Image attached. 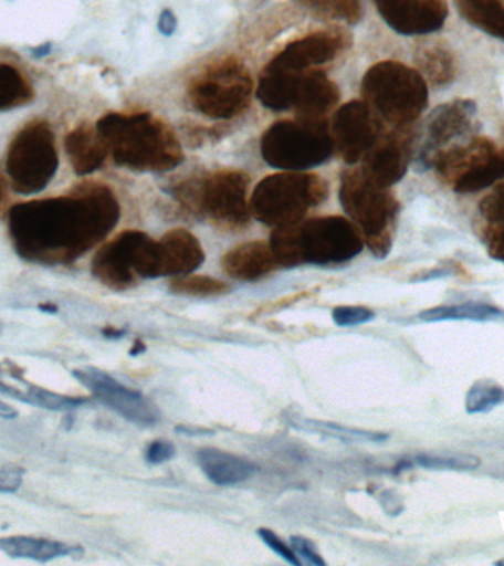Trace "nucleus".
Segmentation results:
<instances>
[{
    "label": "nucleus",
    "mask_w": 504,
    "mask_h": 566,
    "mask_svg": "<svg viewBox=\"0 0 504 566\" xmlns=\"http://www.w3.org/2000/svg\"><path fill=\"white\" fill-rule=\"evenodd\" d=\"M149 238L140 230H126L111 239L93 256V277L113 291L130 290L140 281L141 251Z\"/></svg>",
    "instance_id": "nucleus-12"
},
{
    "label": "nucleus",
    "mask_w": 504,
    "mask_h": 566,
    "mask_svg": "<svg viewBox=\"0 0 504 566\" xmlns=\"http://www.w3.org/2000/svg\"><path fill=\"white\" fill-rule=\"evenodd\" d=\"M145 352V345L140 343V340H136L135 345L132 348V356H137V354Z\"/></svg>",
    "instance_id": "nucleus-48"
},
{
    "label": "nucleus",
    "mask_w": 504,
    "mask_h": 566,
    "mask_svg": "<svg viewBox=\"0 0 504 566\" xmlns=\"http://www.w3.org/2000/svg\"><path fill=\"white\" fill-rule=\"evenodd\" d=\"M409 127L396 128L380 136L363 158V175L382 188H391L400 181L409 168L413 136Z\"/></svg>",
    "instance_id": "nucleus-17"
},
{
    "label": "nucleus",
    "mask_w": 504,
    "mask_h": 566,
    "mask_svg": "<svg viewBox=\"0 0 504 566\" xmlns=\"http://www.w3.org/2000/svg\"><path fill=\"white\" fill-rule=\"evenodd\" d=\"M108 154L119 167L135 171H167L183 161L176 133L148 113L104 115L96 123Z\"/></svg>",
    "instance_id": "nucleus-2"
},
{
    "label": "nucleus",
    "mask_w": 504,
    "mask_h": 566,
    "mask_svg": "<svg viewBox=\"0 0 504 566\" xmlns=\"http://www.w3.org/2000/svg\"><path fill=\"white\" fill-rule=\"evenodd\" d=\"M480 210L490 224L504 226V181L482 198Z\"/></svg>",
    "instance_id": "nucleus-36"
},
{
    "label": "nucleus",
    "mask_w": 504,
    "mask_h": 566,
    "mask_svg": "<svg viewBox=\"0 0 504 566\" xmlns=\"http://www.w3.org/2000/svg\"><path fill=\"white\" fill-rule=\"evenodd\" d=\"M361 95L379 118L396 128L410 127L428 105L423 75L398 61H382L366 71Z\"/></svg>",
    "instance_id": "nucleus-4"
},
{
    "label": "nucleus",
    "mask_w": 504,
    "mask_h": 566,
    "mask_svg": "<svg viewBox=\"0 0 504 566\" xmlns=\"http://www.w3.org/2000/svg\"><path fill=\"white\" fill-rule=\"evenodd\" d=\"M332 318L338 326H356L374 321V310L363 305H339L332 312Z\"/></svg>",
    "instance_id": "nucleus-37"
},
{
    "label": "nucleus",
    "mask_w": 504,
    "mask_h": 566,
    "mask_svg": "<svg viewBox=\"0 0 504 566\" xmlns=\"http://www.w3.org/2000/svg\"><path fill=\"white\" fill-rule=\"evenodd\" d=\"M0 552L13 559H29L44 564L60 557L82 555L83 548L75 544L56 542V539L9 535V537H0Z\"/></svg>",
    "instance_id": "nucleus-24"
},
{
    "label": "nucleus",
    "mask_w": 504,
    "mask_h": 566,
    "mask_svg": "<svg viewBox=\"0 0 504 566\" xmlns=\"http://www.w3.org/2000/svg\"><path fill=\"white\" fill-rule=\"evenodd\" d=\"M291 547L292 551L296 553V556L303 557L305 562L309 565L316 566H325L326 562L323 560V557L318 555L316 547L312 542H308L307 538L298 537V535H294L291 537Z\"/></svg>",
    "instance_id": "nucleus-41"
},
{
    "label": "nucleus",
    "mask_w": 504,
    "mask_h": 566,
    "mask_svg": "<svg viewBox=\"0 0 504 566\" xmlns=\"http://www.w3.org/2000/svg\"><path fill=\"white\" fill-rule=\"evenodd\" d=\"M453 273H454L453 270H451L449 268H438V269L427 270V272H423L420 274H416V276L413 279H411V281L428 282V281H433V279H442V277L450 276V274H453Z\"/></svg>",
    "instance_id": "nucleus-43"
},
{
    "label": "nucleus",
    "mask_w": 504,
    "mask_h": 566,
    "mask_svg": "<svg viewBox=\"0 0 504 566\" xmlns=\"http://www.w3.org/2000/svg\"><path fill=\"white\" fill-rule=\"evenodd\" d=\"M7 374L15 384L8 382L7 379L0 376V394L27 402V405L40 407L44 410L60 411L75 409V407L83 406L87 401V398L84 397L64 396V394L49 391V389L29 382V380L22 378L20 367L12 365V363H8Z\"/></svg>",
    "instance_id": "nucleus-22"
},
{
    "label": "nucleus",
    "mask_w": 504,
    "mask_h": 566,
    "mask_svg": "<svg viewBox=\"0 0 504 566\" xmlns=\"http://www.w3.org/2000/svg\"><path fill=\"white\" fill-rule=\"evenodd\" d=\"M363 234L340 216L317 217L274 229L270 248L282 268L301 264H339L360 254Z\"/></svg>",
    "instance_id": "nucleus-3"
},
{
    "label": "nucleus",
    "mask_w": 504,
    "mask_h": 566,
    "mask_svg": "<svg viewBox=\"0 0 504 566\" xmlns=\"http://www.w3.org/2000/svg\"><path fill=\"white\" fill-rule=\"evenodd\" d=\"M418 317L419 321L428 323L453 321L504 322V310L485 303H463L423 310Z\"/></svg>",
    "instance_id": "nucleus-28"
},
{
    "label": "nucleus",
    "mask_w": 504,
    "mask_h": 566,
    "mask_svg": "<svg viewBox=\"0 0 504 566\" xmlns=\"http://www.w3.org/2000/svg\"><path fill=\"white\" fill-rule=\"evenodd\" d=\"M4 188H7V185H4L3 176L0 175V201H2V198L4 195Z\"/></svg>",
    "instance_id": "nucleus-50"
},
{
    "label": "nucleus",
    "mask_w": 504,
    "mask_h": 566,
    "mask_svg": "<svg viewBox=\"0 0 504 566\" xmlns=\"http://www.w3.org/2000/svg\"><path fill=\"white\" fill-rule=\"evenodd\" d=\"M493 142L486 137H473L462 145L442 149L432 158L431 168L444 184L454 186L480 170L495 153Z\"/></svg>",
    "instance_id": "nucleus-20"
},
{
    "label": "nucleus",
    "mask_w": 504,
    "mask_h": 566,
    "mask_svg": "<svg viewBox=\"0 0 504 566\" xmlns=\"http://www.w3.org/2000/svg\"><path fill=\"white\" fill-rule=\"evenodd\" d=\"M34 97L30 78L15 65L0 62V113L29 105Z\"/></svg>",
    "instance_id": "nucleus-29"
},
{
    "label": "nucleus",
    "mask_w": 504,
    "mask_h": 566,
    "mask_svg": "<svg viewBox=\"0 0 504 566\" xmlns=\"http://www.w3.org/2000/svg\"><path fill=\"white\" fill-rule=\"evenodd\" d=\"M460 15L491 38L504 40V3L502 0H455Z\"/></svg>",
    "instance_id": "nucleus-27"
},
{
    "label": "nucleus",
    "mask_w": 504,
    "mask_h": 566,
    "mask_svg": "<svg viewBox=\"0 0 504 566\" xmlns=\"http://www.w3.org/2000/svg\"><path fill=\"white\" fill-rule=\"evenodd\" d=\"M477 106L471 99H454L438 106L424 124L422 145L416 157L419 170L431 168L432 158L455 139L475 130Z\"/></svg>",
    "instance_id": "nucleus-14"
},
{
    "label": "nucleus",
    "mask_w": 504,
    "mask_h": 566,
    "mask_svg": "<svg viewBox=\"0 0 504 566\" xmlns=\"http://www.w3.org/2000/svg\"><path fill=\"white\" fill-rule=\"evenodd\" d=\"M380 119L366 102L351 101L336 111L332 123V144L345 164L365 158L380 137Z\"/></svg>",
    "instance_id": "nucleus-15"
},
{
    "label": "nucleus",
    "mask_w": 504,
    "mask_h": 566,
    "mask_svg": "<svg viewBox=\"0 0 504 566\" xmlns=\"http://www.w3.org/2000/svg\"><path fill=\"white\" fill-rule=\"evenodd\" d=\"M197 462L203 475L216 485H237L250 480L256 471L250 460L217 449H202L197 453Z\"/></svg>",
    "instance_id": "nucleus-25"
},
{
    "label": "nucleus",
    "mask_w": 504,
    "mask_h": 566,
    "mask_svg": "<svg viewBox=\"0 0 504 566\" xmlns=\"http://www.w3.org/2000/svg\"><path fill=\"white\" fill-rule=\"evenodd\" d=\"M305 427L313 429V431L329 432L335 437L353 438V440L365 441H385L388 440V433L361 431V429H354L340 427L336 423L316 422V420H305Z\"/></svg>",
    "instance_id": "nucleus-35"
},
{
    "label": "nucleus",
    "mask_w": 504,
    "mask_h": 566,
    "mask_svg": "<svg viewBox=\"0 0 504 566\" xmlns=\"http://www.w3.org/2000/svg\"><path fill=\"white\" fill-rule=\"evenodd\" d=\"M413 463L429 471L463 472L475 471L481 467V459L464 453L419 454L413 459Z\"/></svg>",
    "instance_id": "nucleus-33"
},
{
    "label": "nucleus",
    "mask_w": 504,
    "mask_h": 566,
    "mask_svg": "<svg viewBox=\"0 0 504 566\" xmlns=\"http://www.w3.org/2000/svg\"><path fill=\"white\" fill-rule=\"evenodd\" d=\"M254 82L250 71L238 57L212 62L189 84L193 108L216 119L233 118L250 105Z\"/></svg>",
    "instance_id": "nucleus-11"
},
{
    "label": "nucleus",
    "mask_w": 504,
    "mask_h": 566,
    "mask_svg": "<svg viewBox=\"0 0 504 566\" xmlns=\"http://www.w3.org/2000/svg\"><path fill=\"white\" fill-rule=\"evenodd\" d=\"M24 469L12 463H0V493H15L22 484Z\"/></svg>",
    "instance_id": "nucleus-39"
},
{
    "label": "nucleus",
    "mask_w": 504,
    "mask_h": 566,
    "mask_svg": "<svg viewBox=\"0 0 504 566\" xmlns=\"http://www.w3.org/2000/svg\"><path fill=\"white\" fill-rule=\"evenodd\" d=\"M176 29V18L172 15L171 11H166L162 13L161 18H159V30L162 31L164 34H171Z\"/></svg>",
    "instance_id": "nucleus-44"
},
{
    "label": "nucleus",
    "mask_w": 504,
    "mask_h": 566,
    "mask_svg": "<svg viewBox=\"0 0 504 566\" xmlns=\"http://www.w3.org/2000/svg\"><path fill=\"white\" fill-rule=\"evenodd\" d=\"M484 242L489 254L504 263V226L490 224L484 232Z\"/></svg>",
    "instance_id": "nucleus-40"
},
{
    "label": "nucleus",
    "mask_w": 504,
    "mask_h": 566,
    "mask_svg": "<svg viewBox=\"0 0 504 566\" xmlns=\"http://www.w3.org/2000/svg\"><path fill=\"white\" fill-rule=\"evenodd\" d=\"M495 565H497V566L504 565V559H500V560L495 562Z\"/></svg>",
    "instance_id": "nucleus-51"
},
{
    "label": "nucleus",
    "mask_w": 504,
    "mask_h": 566,
    "mask_svg": "<svg viewBox=\"0 0 504 566\" xmlns=\"http://www.w3.org/2000/svg\"><path fill=\"white\" fill-rule=\"evenodd\" d=\"M176 449L171 442L158 440L150 442L146 449V460L153 464H161L175 458Z\"/></svg>",
    "instance_id": "nucleus-42"
},
{
    "label": "nucleus",
    "mask_w": 504,
    "mask_h": 566,
    "mask_svg": "<svg viewBox=\"0 0 504 566\" xmlns=\"http://www.w3.org/2000/svg\"><path fill=\"white\" fill-rule=\"evenodd\" d=\"M260 538L263 539V543L269 548H272L276 555L281 556L283 560H286L287 564L300 566L301 560L300 557L296 556V553L292 551V547L287 546L285 542L277 534H274L272 530L260 528L259 530Z\"/></svg>",
    "instance_id": "nucleus-38"
},
{
    "label": "nucleus",
    "mask_w": 504,
    "mask_h": 566,
    "mask_svg": "<svg viewBox=\"0 0 504 566\" xmlns=\"http://www.w3.org/2000/svg\"><path fill=\"white\" fill-rule=\"evenodd\" d=\"M52 51V43H43L40 46L33 49V56L38 57V60H42V57L48 56Z\"/></svg>",
    "instance_id": "nucleus-46"
},
{
    "label": "nucleus",
    "mask_w": 504,
    "mask_h": 566,
    "mask_svg": "<svg viewBox=\"0 0 504 566\" xmlns=\"http://www.w3.org/2000/svg\"><path fill=\"white\" fill-rule=\"evenodd\" d=\"M39 308L43 310V312H51V313L57 312V307H55V305H51V304H40Z\"/></svg>",
    "instance_id": "nucleus-49"
},
{
    "label": "nucleus",
    "mask_w": 504,
    "mask_h": 566,
    "mask_svg": "<svg viewBox=\"0 0 504 566\" xmlns=\"http://www.w3.org/2000/svg\"><path fill=\"white\" fill-rule=\"evenodd\" d=\"M379 15L397 33H435L449 17L445 0H374Z\"/></svg>",
    "instance_id": "nucleus-18"
},
{
    "label": "nucleus",
    "mask_w": 504,
    "mask_h": 566,
    "mask_svg": "<svg viewBox=\"0 0 504 566\" xmlns=\"http://www.w3.org/2000/svg\"><path fill=\"white\" fill-rule=\"evenodd\" d=\"M104 335L106 338L115 339L122 338V336L126 335V332L122 329H114V327H106V329H104Z\"/></svg>",
    "instance_id": "nucleus-47"
},
{
    "label": "nucleus",
    "mask_w": 504,
    "mask_h": 566,
    "mask_svg": "<svg viewBox=\"0 0 504 566\" xmlns=\"http://www.w3.org/2000/svg\"><path fill=\"white\" fill-rule=\"evenodd\" d=\"M248 186L250 177L245 172L223 168L180 185L177 198L195 214L207 217L221 228L238 230L250 223Z\"/></svg>",
    "instance_id": "nucleus-7"
},
{
    "label": "nucleus",
    "mask_w": 504,
    "mask_h": 566,
    "mask_svg": "<svg viewBox=\"0 0 504 566\" xmlns=\"http://www.w3.org/2000/svg\"><path fill=\"white\" fill-rule=\"evenodd\" d=\"M502 177H504V148L495 150L493 157L490 158L485 166H482L480 170L460 181L459 185H455L454 190L459 193L477 192V190L489 188V186L502 179Z\"/></svg>",
    "instance_id": "nucleus-34"
},
{
    "label": "nucleus",
    "mask_w": 504,
    "mask_h": 566,
    "mask_svg": "<svg viewBox=\"0 0 504 566\" xmlns=\"http://www.w3.org/2000/svg\"><path fill=\"white\" fill-rule=\"evenodd\" d=\"M64 146L71 167L77 176L92 175L102 167L109 155L96 126L92 127L88 124H82L70 132L65 136Z\"/></svg>",
    "instance_id": "nucleus-23"
},
{
    "label": "nucleus",
    "mask_w": 504,
    "mask_h": 566,
    "mask_svg": "<svg viewBox=\"0 0 504 566\" xmlns=\"http://www.w3.org/2000/svg\"><path fill=\"white\" fill-rule=\"evenodd\" d=\"M313 15L323 20L356 24L363 15L361 0H298Z\"/></svg>",
    "instance_id": "nucleus-30"
},
{
    "label": "nucleus",
    "mask_w": 504,
    "mask_h": 566,
    "mask_svg": "<svg viewBox=\"0 0 504 566\" xmlns=\"http://www.w3.org/2000/svg\"><path fill=\"white\" fill-rule=\"evenodd\" d=\"M221 268L228 276L237 281L252 282L274 272L279 263L270 243L254 241L225 252Z\"/></svg>",
    "instance_id": "nucleus-21"
},
{
    "label": "nucleus",
    "mask_w": 504,
    "mask_h": 566,
    "mask_svg": "<svg viewBox=\"0 0 504 566\" xmlns=\"http://www.w3.org/2000/svg\"><path fill=\"white\" fill-rule=\"evenodd\" d=\"M416 62L433 87L449 86L458 73L454 53L442 42L422 44L416 52Z\"/></svg>",
    "instance_id": "nucleus-26"
},
{
    "label": "nucleus",
    "mask_w": 504,
    "mask_h": 566,
    "mask_svg": "<svg viewBox=\"0 0 504 566\" xmlns=\"http://www.w3.org/2000/svg\"><path fill=\"white\" fill-rule=\"evenodd\" d=\"M168 287L172 294L189 296L224 295L230 291L228 283L221 282L219 279L190 273L176 276Z\"/></svg>",
    "instance_id": "nucleus-32"
},
{
    "label": "nucleus",
    "mask_w": 504,
    "mask_h": 566,
    "mask_svg": "<svg viewBox=\"0 0 504 566\" xmlns=\"http://www.w3.org/2000/svg\"><path fill=\"white\" fill-rule=\"evenodd\" d=\"M18 411L13 409L11 405H7V402L0 401V418L2 419H13L17 418Z\"/></svg>",
    "instance_id": "nucleus-45"
},
{
    "label": "nucleus",
    "mask_w": 504,
    "mask_h": 566,
    "mask_svg": "<svg viewBox=\"0 0 504 566\" xmlns=\"http://www.w3.org/2000/svg\"><path fill=\"white\" fill-rule=\"evenodd\" d=\"M351 44V38L343 29L314 31L286 44L267 66L285 71H307L338 57Z\"/></svg>",
    "instance_id": "nucleus-16"
},
{
    "label": "nucleus",
    "mask_w": 504,
    "mask_h": 566,
    "mask_svg": "<svg viewBox=\"0 0 504 566\" xmlns=\"http://www.w3.org/2000/svg\"><path fill=\"white\" fill-rule=\"evenodd\" d=\"M339 88L317 70L285 71L265 66L259 96L265 108L295 109L301 118L322 119L339 101Z\"/></svg>",
    "instance_id": "nucleus-8"
},
{
    "label": "nucleus",
    "mask_w": 504,
    "mask_h": 566,
    "mask_svg": "<svg viewBox=\"0 0 504 566\" xmlns=\"http://www.w3.org/2000/svg\"><path fill=\"white\" fill-rule=\"evenodd\" d=\"M109 186L84 181L60 197L15 203L9 210V239L20 259L39 265H66L87 254L119 220Z\"/></svg>",
    "instance_id": "nucleus-1"
},
{
    "label": "nucleus",
    "mask_w": 504,
    "mask_h": 566,
    "mask_svg": "<svg viewBox=\"0 0 504 566\" xmlns=\"http://www.w3.org/2000/svg\"><path fill=\"white\" fill-rule=\"evenodd\" d=\"M73 376L93 394L96 400L128 422L139 427H153L158 422L159 409L148 397L118 382L106 371L96 367H83V369L73 370Z\"/></svg>",
    "instance_id": "nucleus-13"
},
{
    "label": "nucleus",
    "mask_w": 504,
    "mask_h": 566,
    "mask_svg": "<svg viewBox=\"0 0 504 566\" xmlns=\"http://www.w3.org/2000/svg\"><path fill=\"white\" fill-rule=\"evenodd\" d=\"M327 195L326 181L316 175L279 172L255 186L250 201L251 216L272 228L298 223L309 208L325 202Z\"/></svg>",
    "instance_id": "nucleus-6"
},
{
    "label": "nucleus",
    "mask_w": 504,
    "mask_h": 566,
    "mask_svg": "<svg viewBox=\"0 0 504 566\" xmlns=\"http://www.w3.org/2000/svg\"><path fill=\"white\" fill-rule=\"evenodd\" d=\"M339 199L363 234L371 254L385 259L392 248L400 203L388 188L374 184L358 170L344 171Z\"/></svg>",
    "instance_id": "nucleus-5"
},
{
    "label": "nucleus",
    "mask_w": 504,
    "mask_h": 566,
    "mask_svg": "<svg viewBox=\"0 0 504 566\" xmlns=\"http://www.w3.org/2000/svg\"><path fill=\"white\" fill-rule=\"evenodd\" d=\"M261 157L279 170L303 171L321 166L334 153L330 133L322 119L277 122L261 137Z\"/></svg>",
    "instance_id": "nucleus-9"
},
{
    "label": "nucleus",
    "mask_w": 504,
    "mask_h": 566,
    "mask_svg": "<svg viewBox=\"0 0 504 566\" xmlns=\"http://www.w3.org/2000/svg\"><path fill=\"white\" fill-rule=\"evenodd\" d=\"M206 261L201 242L186 229H172L150 250L149 279L183 276L195 272Z\"/></svg>",
    "instance_id": "nucleus-19"
},
{
    "label": "nucleus",
    "mask_w": 504,
    "mask_h": 566,
    "mask_svg": "<svg viewBox=\"0 0 504 566\" xmlns=\"http://www.w3.org/2000/svg\"><path fill=\"white\" fill-rule=\"evenodd\" d=\"M504 402V388L491 379L473 384L464 398V409L469 415L489 413Z\"/></svg>",
    "instance_id": "nucleus-31"
},
{
    "label": "nucleus",
    "mask_w": 504,
    "mask_h": 566,
    "mask_svg": "<svg viewBox=\"0 0 504 566\" xmlns=\"http://www.w3.org/2000/svg\"><path fill=\"white\" fill-rule=\"evenodd\" d=\"M60 166L55 133L46 119H31L13 136L7 154V172L17 193L42 192Z\"/></svg>",
    "instance_id": "nucleus-10"
}]
</instances>
